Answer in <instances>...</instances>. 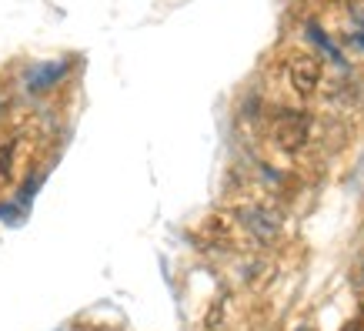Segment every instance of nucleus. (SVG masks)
I'll list each match as a JSON object with an SVG mask.
<instances>
[{
  "mask_svg": "<svg viewBox=\"0 0 364 331\" xmlns=\"http://www.w3.org/2000/svg\"><path fill=\"white\" fill-rule=\"evenodd\" d=\"M281 70H284V88L298 100H311L324 84V64L311 51H291L284 57Z\"/></svg>",
  "mask_w": 364,
  "mask_h": 331,
  "instance_id": "7ed1b4c3",
  "label": "nucleus"
},
{
  "mask_svg": "<svg viewBox=\"0 0 364 331\" xmlns=\"http://www.w3.org/2000/svg\"><path fill=\"white\" fill-rule=\"evenodd\" d=\"M57 141V124L50 114H33L31 107H14L0 114V198H11L31 174L44 164Z\"/></svg>",
  "mask_w": 364,
  "mask_h": 331,
  "instance_id": "f257e3e1",
  "label": "nucleus"
},
{
  "mask_svg": "<svg viewBox=\"0 0 364 331\" xmlns=\"http://www.w3.org/2000/svg\"><path fill=\"white\" fill-rule=\"evenodd\" d=\"M267 141L287 157L304 154L314 144V117L301 107H277L267 117Z\"/></svg>",
  "mask_w": 364,
  "mask_h": 331,
  "instance_id": "f03ea898",
  "label": "nucleus"
}]
</instances>
